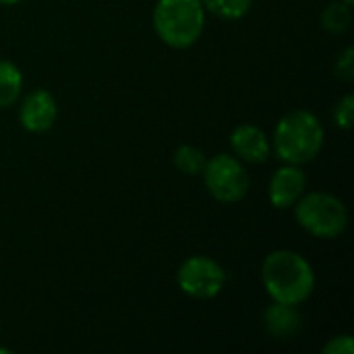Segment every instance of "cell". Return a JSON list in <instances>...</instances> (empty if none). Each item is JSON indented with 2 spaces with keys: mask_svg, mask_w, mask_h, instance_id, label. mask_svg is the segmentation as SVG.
Returning a JSON list of instances; mask_svg holds the SVG:
<instances>
[{
  "mask_svg": "<svg viewBox=\"0 0 354 354\" xmlns=\"http://www.w3.org/2000/svg\"><path fill=\"white\" fill-rule=\"evenodd\" d=\"M261 280L272 301L284 305L305 303L315 288L311 263L297 251L280 249L270 253L261 266Z\"/></svg>",
  "mask_w": 354,
  "mask_h": 354,
  "instance_id": "obj_1",
  "label": "cell"
},
{
  "mask_svg": "<svg viewBox=\"0 0 354 354\" xmlns=\"http://www.w3.org/2000/svg\"><path fill=\"white\" fill-rule=\"evenodd\" d=\"M326 131L309 110H292L280 118L274 131V149L286 164H307L324 147Z\"/></svg>",
  "mask_w": 354,
  "mask_h": 354,
  "instance_id": "obj_2",
  "label": "cell"
},
{
  "mask_svg": "<svg viewBox=\"0 0 354 354\" xmlns=\"http://www.w3.org/2000/svg\"><path fill=\"white\" fill-rule=\"evenodd\" d=\"M205 27V8L201 0H158L153 10V29L170 48L193 46Z\"/></svg>",
  "mask_w": 354,
  "mask_h": 354,
  "instance_id": "obj_3",
  "label": "cell"
},
{
  "mask_svg": "<svg viewBox=\"0 0 354 354\" xmlns=\"http://www.w3.org/2000/svg\"><path fill=\"white\" fill-rule=\"evenodd\" d=\"M295 216L301 228L317 239H336L348 224L344 203L330 193H303L295 203Z\"/></svg>",
  "mask_w": 354,
  "mask_h": 354,
  "instance_id": "obj_4",
  "label": "cell"
},
{
  "mask_svg": "<svg viewBox=\"0 0 354 354\" xmlns=\"http://www.w3.org/2000/svg\"><path fill=\"white\" fill-rule=\"evenodd\" d=\"M201 174L209 195L222 203H236L249 191V174L234 156L218 153L209 158Z\"/></svg>",
  "mask_w": 354,
  "mask_h": 354,
  "instance_id": "obj_5",
  "label": "cell"
},
{
  "mask_svg": "<svg viewBox=\"0 0 354 354\" xmlns=\"http://www.w3.org/2000/svg\"><path fill=\"white\" fill-rule=\"evenodd\" d=\"M176 282L180 290L193 299H214L226 284V272L212 257L195 255L180 263Z\"/></svg>",
  "mask_w": 354,
  "mask_h": 354,
  "instance_id": "obj_6",
  "label": "cell"
},
{
  "mask_svg": "<svg viewBox=\"0 0 354 354\" xmlns=\"http://www.w3.org/2000/svg\"><path fill=\"white\" fill-rule=\"evenodd\" d=\"M307 187V176L297 164H286L278 168L270 180V201L278 209L295 207V203L303 197Z\"/></svg>",
  "mask_w": 354,
  "mask_h": 354,
  "instance_id": "obj_7",
  "label": "cell"
},
{
  "mask_svg": "<svg viewBox=\"0 0 354 354\" xmlns=\"http://www.w3.org/2000/svg\"><path fill=\"white\" fill-rule=\"evenodd\" d=\"M58 116V106L56 100L50 91L46 89H35L31 91L19 110V120L29 133H44L48 131Z\"/></svg>",
  "mask_w": 354,
  "mask_h": 354,
  "instance_id": "obj_8",
  "label": "cell"
},
{
  "mask_svg": "<svg viewBox=\"0 0 354 354\" xmlns=\"http://www.w3.org/2000/svg\"><path fill=\"white\" fill-rule=\"evenodd\" d=\"M232 151L251 164H261L270 158V139L255 124H241L230 135Z\"/></svg>",
  "mask_w": 354,
  "mask_h": 354,
  "instance_id": "obj_9",
  "label": "cell"
},
{
  "mask_svg": "<svg viewBox=\"0 0 354 354\" xmlns=\"http://www.w3.org/2000/svg\"><path fill=\"white\" fill-rule=\"evenodd\" d=\"M301 326H303V317L297 311V305H284L274 301V305H270L263 311V328L270 336L278 340H288L297 336Z\"/></svg>",
  "mask_w": 354,
  "mask_h": 354,
  "instance_id": "obj_10",
  "label": "cell"
},
{
  "mask_svg": "<svg viewBox=\"0 0 354 354\" xmlns=\"http://www.w3.org/2000/svg\"><path fill=\"white\" fill-rule=\"evenodd\" d=\"M23 89V75L17 64L0 60V108L12 106Z\"/></svg>",
  "mask_w": 354,
  "mask_h": 354,
  "instance_id": "obj_11",
  "label": "cell"
},
{
  "mask_svg": "<svg viewBox=\"0 0 354 354\" xmlns=\"http://www.w3.org/2000/svg\"><path fill=\"white\" fill-rule=\"evenodd\" d=\"M351 19H353L351 4H346L344 0H336L328 4L326 10L322 12V25L330 33H344L351 27Z\"/></svg>",
  "mask_w": 354,
  "mask_h": 354,
  "instance_id": "obj_12",
  "label": "cell"
},
{
  "mask_svg": "<svg viewBox=\"0 0 354 354\" xmlns=\"http://www.w3.org/2000/svg\"><path fill=\"white\" fill-rule=\"evenodd\" d=\"M205 162H207L205 153L199 147H195V145H180L176 149V153H174V166L183 174H189V176L201 174Z\"/></svg>",
  "mask_w": 354,
  "mask_h": 354,
  "instance_id": "obj_13",
  "label": "cell"
},
{
  "mask_svg": "<svg viewBox=\"0 0 354 354\" xmlns=\"http://www.w3.org/2000/svg\"><path fill=\"white\" fill-rule=\"evenodd\" d=\"M203 8L224 19H241L251 10L253 0H201Z\"/></svg>",
  "mask_w": 354,
  "mask_h": 354,
  "instance_id": "obj_14",
  "label": "cell"
},
{
  "mask_svg": "<svg viewBox=\"0 0 354 354\" xmlns=\"http://www.w3.org/2000/svg\"><path fill=\"white\" fill-rule=\"evenodd\" d=\"M353 120H354V95H344L338 104H336V110H334V122L340 127V129H344V131H348L351 127H353Z\"/></svg>",
  "mask_w": 354,
  "mask_h": 354,
  "instance_id": "obj_15",
  "label": "cell"
},
{
  "mask_svg": "<svg viewBox=\"0 0 354 354\" xmlns=\"http://www.w3.org/2000/svg\"><path fill=\"white\" fill-rule=\"evenodd\" d=\"M353 353H354V340L351 334L334 336V338L324 346V354H353Z\"/></svg>",
  "mask_w": 354,
  "mask_h": 354,
  "instance_id": "obj_16",
  "label": "cell"
},
{
  "mask_svg": "<svg viewBox=\"0 0 354 354\" xmlns=\"http://www.w3.org/2000/svg\"><path fill=\"white\" fill-rule=\"evenodd\" d=\"M336 75L344 81L354 79V50L348 46L336 62Z\"/></svg>",
  "mask_w": 354,
  "mask_h": 354,
  "instance_id": "obj_17",
  "label": "cell"
},
{
  "mask_svg": "<svg viewBox=\"0 0 354 354\" xmlns=\"http://www.w3.org/2000/svg\"><path fill=\"white\" fill-rule=\"evenodd\" d=\"M15 2H19V0H0V4H15Z\"/></svg>",
  "mask_w": 354,
  "mask_h": 354,
  "instance_id": "obj_18",
  "label": "cell"
},
{
  "mask_svg": "<svg viewBox=\"0 0 354 354\" xmlns=\"http://www.w3.org/2000/svg\"><path fill=\"white\" fill-rule=\"evenodd\" d=\"M344 2H346V4H353V0H344Z\"/></svg>",
  "mask_w": 354,
  "mask_h": 354,
  "instance_id": "obj_19",
  "label": "cell"
}]
</instances>
